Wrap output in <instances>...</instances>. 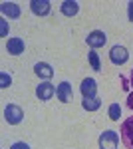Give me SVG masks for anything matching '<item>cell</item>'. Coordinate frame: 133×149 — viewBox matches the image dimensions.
<instances>
[{"label": "cell", "mask_w": 133, "mask_h": 149, "mask_svg": "<svg viewBox=\"0 0 133 149\" xmlns=\"http://www.w3.org/2000/svg\"><path fill=\"white\" fill-rule=\"evenodd\" d=\"M4 119H6L8 125H18V123L24 119L22 107L16 105V103H8V105L4 107Z\"/></svg>", "instance_id": "obj_1"}, {"label": "cell", "mask_w": 133, "mask_h": 149, "mask_svg": "<svg viewBox=\"0 0 133 149\" xmlns=\"http://www.w3.org/2000/svg\"><path fill=\"white\" fill-rule=\"evenodd\" d=\"M129 86H131V93H129V97H127V105L133 109V72H131V84H129Z\"/></svg>", "instance_id": "obj_20"}, {"label": "cell", "mask_w": 133, "mask_h": 149, "mask_svg": "<svg viewBox=\"0 0 133 149\" xmlns=\"http://www.w3.org/2000/svg\"><path fill=\"white\" fill-rule=\"evenodd\" d=\"M30 10L36 16H48L52 12V4H50V0H32L30 2Z\"/></svg>", "instance_id": "obj_8"}, {"label": "cell", "mask_w": 133, "mask_h": 149, "mask_svg": "<svg viewBox=\"0 0 133 149\" xmlns=\"http://www.w3.org/2000/svg\"><path fill=\"white\" fill-rule=\"evenodd\" d=\"M79 92L84 97H97V81L93 78H86L79 86Z\"/></svg>", "instance_id": "obj_9"}, {"label": "cell", "mask_w": 133, "mask_h": 149, "mask_svg": "<svg viewBox=\"0 0 133 149\" xmlns=\"http://www.w3.org/2000/svg\"><path fill=\"white\" fill-rule=\"evenodd\" d=\"M119 145V135L113 129H105L100 135V149H117Z\"/></svg>", "instance_id": "obj_3"}, {"label": "cell", "mask_w": 133, "mask_h": 149, "mask_svg": "<svg viewBox=\"0 0 133 149\" xmlns=\"http://www.w3.org/2000/svg\"><path fill=\"white\" fill-rule=\"evenodd\" d=\"M24 50H26V44H24L22 38H8V42H6V52H8L10 56H20V54H24Z\"/></svg>", "instance_id": "obj_10"}, {"label": "cell", "mask_w": 133, "mask_h": 149, "mask_svg": "<svg viewBox=\"0 0 133 149\" xmlns=\"http://www.w3.org/2000/svg\"><path fill=\"white\" fill-rule=\"evenodd\" d=\"M81 107H84L86 111H97V109L101 107V100L100 97H84Z\"/></svg>", "instance_id": "obj_14"}, {"label": "cell", "mask_w": 133, "mask_h": 149, "mask_svg": "<svg viewBox=\"0 0 133 149\" xmlns=\"http://www.w3.org/2000/svg\"><path fill=\"white\" fill-rule=\"evenodd\" d=\"M127 8H129V22H133V0H129Z\"/></svg>", "instance_id": "obj_21"}, {"label": "cell", "mask_w": 133, "mask_h": 149, "mask_svg": "<svg viewBox=\"0 0 133 149\" xmlns=\"http://www.w3.org/2000/svg\"><path fill=\"white\" fill-rule=\"evenodd\" d=\"M0 12H2V16L4 18H18L20 16V6L16 4V2H2L0 4Z\"/></svg>", "instance_id": "obj_11"}, {"label": "cell", "mask_w": 133, "mask_h": 149, "mask_svg": "<svg viewBox=\"0 0 133 149\" xmlns=\"http://www.w3.org/2000/svg\"><path fill=\"white\" fill-rule=\"evenodd\" d=\"M60 10H62V14H64V16L72 18V16H76V14L79 12V4L76 2V0H66V2H62Z\"/></svg>", "instance_id": "obj_13"}, {"label": "cell", "mask_w": 133, "mask_h": 149, "mask_svg": "<svg viewBox=\"0 0 133 149\" xmlns=\"http://www.w3.org/2000/svg\"><path fill=\"white\" fill-rule=\"evenodd\" d=\"M6 34H8V22H6L4 18H0V36L4 38Z\"/></svg>", "instance_id": "obj_18"}, {"label": "cell", "mask_w": 133, "mask_h": 149, "mask_svg": "<svg viewBox=\"0 0 133 149\" xmlns=\"http://www.w3.org/2000/svg\"><path fill=\"white\" fill-rule=\"evenodd\" d=\"M10 149H30L28 143H24V141H16V143H12Z\"/></svg>", "instance_id": "obj_19"}, {"label": "cell", "mask_w": 133, "mask_h": 149, "mask_svg": "<svg viewBox=\"0 0 133 149\" xmlns=\"http://www.w3.org/2000/svg\"><path fill=\"white\" fill-rule=\"evenodd\" d=\"M10 84H12V76H10V74H6V72H2V74H0V88L6 90Z\"/></svg>", "instance_id": "obj_17"}, {"label": "cell", "mask_w": 133, "mask_h": 149, "mask_svg": "<svg viewBox=\"0 0 133 149\" xmlns=\"http://www.w3.org/2000/svg\"><path fill=\"white\" fill-rule=\"evenodd\" d=\"M56 95V88L54 84H50V81H42L38 88H36V97L40 100V102H48V100H52Z\"/></svg>", "instance_id": "obj_6"}, {"label": "cell", "mask_w": 133, "mask_h": 149, "mask_svg": "<svg viewBox=\"0 0 133 149\" xmlns=\"http://www.w3.org/2000/svg\"><path fill=\"white\" fill-rule=\"evenodd\" d=\"M107 113H109V119H111V121H119V115H121V105H119V103H111L109 109H107Z\"/></svg>", "instance_id": "obj_16"}, {"label": "cell", "mask_w": 133, "mask_h": 149, "mask_svg": "<svg viewBox=\"0 0 133 149\" xmlns=\"http://www.w3.org/2000/svg\"><path fill=\"white\" fill-rule=\"evenodd\" d=\"M56 97L62 103H70L74 100V90H72V84L70 81H62L58 88H56Z\"/></svg>", "instance_id": "obj_7"}, {"label": "cell", "mask_w": 133, "mask_h": 149, "mask_svg": "<svg viewBox=\"0 0 133 149\" xmlns=\"http://www.w3.org/2000/svg\"><path fill=\"white\" fill-rule=\"evenodd\" d=\"M86 42H88V46L91 48V50H95V48L105 46L107 36H105V32H103V30H93V32H89V34H88Z\"/></svg>", "instance_id": "obj_5"}, {"label": "cell", "mask_w": 133, "mask_h": 149, "mask_svg": "<svg viewBox=\"0 0 133 149\" xmlns=\"http://www.w3.org/2000/svg\"><path fill=\"white\" fill-rule=\"evenodd\" d=\"M34 72H36V76L38 78H42V80H50L52 76H54V70L50 64H46V62H38L36 66H34Z\"/></svg>", "instance_id": "obj_12"}, {"label": "cell", "mask_w": 133, "mask_h": 149, "mask_svg": "<svg viewBox=\"0 0 133 149\" xmlns=\"http://www.w3.org/2000/svg\"><path fill=\"white\" fill-rule=\"evenodd\" d=\"M88 60H89V66L95 70V72H101V62H100V56L95 50H89L88 52Z\"/></svg>", "instance_id": "obj_15"}, {"label": "cell", "mask_w": 133, "mask_h": 149, "mask_svg": "<svg viewBox=\"0 0 133 149\" xmlns=\"http://www.w3.org/2000/svg\"><path fill=\"white\" fill-rule=\"evenodd\" d=\"M119 133H121V141L127 149H133V117H127L119 127Z\"/></svg>", "instance_id": "obj_4"}, {"label": "cell", "mask_w": 133, "mask_h": 149, "mask_svg": "<svg viewBox=\"0 0 133 149\" xmlns=\"http://www.w3.org/2000/svg\"><path fill=\"white\" fill-rule=\"evenodd\" d=\"M109 60H111V64H115V66H123V64H127V60H129V50L125 46L115 44V46L109 50Z\"/></svg>", "instance_id": "obj_2"}]
</instances>
